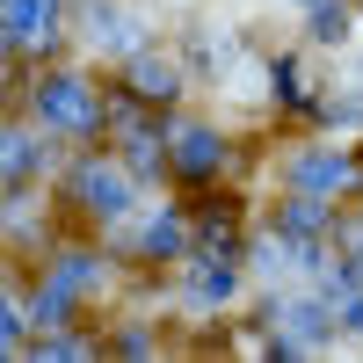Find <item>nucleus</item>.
Masks as SVG:
<instances>
[{"instance_id":"nucleus-1","label":"nucleus","mask_w":363,"mask_h":363,"mask_svg":"<svg viewBox=\"0 0 363 363\" xmlns=\"http://www.w3.org/2000/svg\"><path fill=\"white\" fill-rule=\"evenodd\" d=\"M37 116H44V131H95L102 124V109H95V95H87V80H44L37 87Z\"/></svg>"},{"instance_id":"nucleus-2","label":"nucleus","mask_w":363,"mask_h":363,"mask_svg":"<svg viewBox=\"0 0 363 363\" xmlns=\"http://www.w3.org/2000/svg\"><path fill=\"white\" fill-rule=\"evenodd\" d=\"M131 196H138V189H131V174L116 167V160H87V167H80V203L95 211V218H124Z\"/></svg>"},{"instance_id":"nucleus-3","label":"nucleus","mask_w":363,"mask_h":363,"mask_svg":"<svg viewBox=\"0 0 363 363\" xmlns=\"http://www.w3.org/2000/svg\"><path fill=\"white\" fill-rule=\"evenodd\" d=\"M80 29H87V44H95V51H109V58H116V51H138V22L116 8V0H87Z\"/></svg>"},{"instance_id":"nucleus-4","label":"nucleus","mask_w":363,"mask_h":363,"mask_svg":"<svg viewBox=\"0 0 363 363\" xmlns=\"http://www.w3.org/2000/svg\"><path fill=\"white\" fill-rule=\"evenodd\" d=\"M58 37V0H8V44L15 51H37Z\"/></svg>"},{"instance_id":"nucleus-5","label":"nucleus","mask_w":363,"mask_h":363,"mask_svg":"<svg viewBox=\"0 0 363 363\" xmlns=\"http://www.w3.org/2000/svg\"><path fill=\"white\" fill-rule=\"evenodd\" d=\"M291 182H298L306 196H335V189L356 182V167H349V153H298V160H291Z\"/></svg>"},{"instance_id":"nucleus-6","label":"nucleus","mask_w":363,"mask_h":363,"mask_svg":"<svg viewBox=\"0 0 363 363\" xmlns=\"http://www.w3.org/2000/svg\"><path fill=\"white\" fill-rule=\"evenodd\" d=\"M233 291H240V269L233 262H211V255L189 262V298H196V306H225Z\"/></svg>"},{"instance_id":"nucleus-7","label":"nucleus","mask_w":363,"mask_h":363,"mask_svg":"<svg viewBox=\"0 0 363 363\" xmlns=\"http://www.w3.org/2000/svg\"><path fill=\"white\" fill-rule=\"evenodd\" d=\"M174 160H182V167H189V174H211V167H218V160H225V145H218V138H211L203 124H182V131H174Z\"/></svg>"},{"instance_id":"nucleus-8","label":"nucleus","mask_w":363,"mask_h":363,"mask_svg":"<svg viewBox=\"0 0 363 363\" xmlns=\"http://www.w3.org/2000/svg\"><path fill=\"white\" fill-rule=\"evenodd\" d=\"M131 87H138L145 102H167L174 87H182V73L167 66V58H131Z\"/></svg>"},{"instance_id":"nucleus-9","label":"nucleus","mask_w":363,"mask_h":363,"mask_svg":"<svg viewBox=\"0 0 363 363\" xmlns=\"http://www.w3.org/2000/svg\"><path fill=\"white\" fill-rule=\"evenodd\" d=\"M29 167H37V138H29V131H15V138H8V182H15V189L29 182Z\"/></svg>"},{"instance_id":"nucleus-10","label":"nucleus","mask_w":363,"mask_h":363,"mask_svg":"<svg viewBox=\"0 0 363 363\" xmlns=\"http://www.w3.org/2000/svg\"><path fill=\"white\" fill-rule=\"evenodd\" d=\"M145 247H153V255L167 247V255H174V247H182V225H174V218H153V225H145Z\"/></svg>"},{"instance_id":"nucleus-11","label":"nucleus","mask_w":363,"mask_h":363,"mask_svg":"<svg viewBox=\"0 0 363 363\" xmlns=\"http://www.w3.org/2000/svg\"><path fill=\"white\" fill-rule=\"evenodd\" d=\"M320 37L342 44V37H349V15H342V8H320Z\"/></svg>"},{"instance_id":"nucleus-12","label":"nucleus","mask_w":363,"mask_h":363,"mask_svg":"<svg viewBox=\"0 0 363 363\" xmlns=\"http://www.w3.org/2000/svg\"><path fill=\"white\" fill-rule=\"evenodd\" d=\"M349 262H356V277H363V233H356V247H349Z\"/></svg>"},{"instance_id":"nucleus-13","label":"nucleus","mask_w":363,"mask_h":363,"mask_svg":"<svg viewBox=\"0 0 363 363\" xmlns=\"http://www.w3.org/2000/svg\"><path fill=\"white\" fill-rule=\"evenodd\" d=\"M298 8H320V0H298Z\"/></svg>"}]
</instances>
